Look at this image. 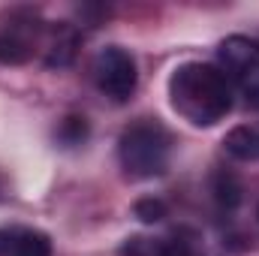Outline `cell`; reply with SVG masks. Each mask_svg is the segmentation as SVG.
I'll use <instances>...</instances> for the list:
<instances>
[{"mask_svg":"<svg viewBox=\"0 0 259 256\" xmlns=\"http://www.w3.org/2000/svg\"><path fill=\"white\" fill-rule=\"evenodd\" d=\"M169 103L190 127H214L232 112L235 91L220 66L184 61L169 75Z\"/></svg>","mask_w":259,"mask_h":256,"instance_id":"1","label":"cell"},{"mask_svg":"<svg viewBox=\"0 0 259 256\" xmlns=\"http://www.w3.org/2000/svg\"><path fill=\"white\" fill-rule=\"evenodd\" d=\"M121 256H205L199 235L190 229H175L172 235H133L124 241Z\"/></svg>","mask_w":259,"mask_h":256,"instance_id":"6","label":"cell"},{"mask_svg":"<svg viewBox=\"0 0 259 256\" xmlns=\"http://www.w3.org/2000/svg\"><path fill=\"white\" fill-rule=\"evenodd\" d=\"M0 256H52V238L33 226H0Z\"/></svg>","mask_w":259,"mask_h":256,"instance_id":"7","label":"cell"},{"mask_svg":"<svg viewBox=\"0 0 259 256\" xmlns=\"http://www.w3.org/2000/svg\"><path fill=\"white\" fill-rule=\"evenodd\" d=\"M49 36V24L36 12H18L0 27V64L21 66L27 64Z\"/></svg>","mask_w":259,"mask_h":256,"instance_id":"5","label":"cell"},{"mask_svg":"<svg viewBox=\"0 0 259 256\" xmlns=\"http://www.w3.org/2000/svg\"><path fill=\"white\" fill-rule=\"evenodd\" d=\"M46 66H66L75 58V46H78V30L72 24H52L49 42H46Z\"/></svg>","mask_w":259,"mask_h":256,"instance_id":"9","label":"cell"},{"mask_svg":"<svg viewBox=\"0 0 259 256\" xmlns=\"http://www.w3.org/2000/svg\"><path fill=\"white\" fill-rule=\"evenodd\" d=\"M58 142L64 145V148H75V145H81L84 139H88V118H81V115H69L61 121V127H58Z\"/></svg>","mask_w":259,"mask_h":256,"instance_id":"11","label":"cell"},{"mask_svg":"<svg viewBox=\"0 0 259 256\" xmlns=\"http://www.w3.org/2000/svg\"><path fill=\"white\" fill-rule=\"evenodd\" d=\"M223 151L232 160L256 163L259 160V124H238L223 136Z\"/></svg>","mask_w":259,"mask_h":256,"instance_id":"8","label":"cell"},{"mask_svg":"<svg viewBox=\"0 0 259 256\" xmlns=\"http://www.w3.org/2000/svg\"><path fill=\"white\" fill-rule=\"evenodd\" d=\"M133 211H136V217H139L142 223H160V220L166 217V202L148 196V199H139Z\"/></svg>","mask_w":259,"mask_h":256,"instance_id":"12","label":"cell"},{"mask_svg":"<svg viewBox=\"0 0 259 256\" xmlns=\"http://www.w3.org/2000/svg\"><path fill=\"white\" fill-rule=\"evenodd\" d=\"M172 133L157 118H139L118 139V163L130 181H154L166 175L172 160Z\"/></svg>","mask_w":259,"mask_h":256,"instance_id":"2","label":"cell"},{"mask_svg":"<svg viewBox=\"0 0 259 256\" xmlns=\"http://www.w3.org/2000/svg\"><path fill=\"white\" fill-rule=\"evenodd\" d=\"M217 58L232 91L241 94L253 109H259V39L241 33L226 36L217 49Z\"/></svg>","mask_w":259,"mask_h":256,"instance_id":"3","label":"cell"},{"mask_svg":"<svg viewBox=\"0 0 259 256\" xmlns=\"http://www.w3.org/2000/svg\"><path fill=\"white\" fill-rule=\"evenodd\" d=\"M214 199H217L220 208L235 211L241 205V181L232 172H217V178H214Z\"/></svg>","mask_w":259,"mask_h":256,"instance_id":"10","label":"cell"},{"mask_svg":"<svg viewBox=\"0 0 259 256\" xmlns=\"http://www.w3.org/2000/svg\"><path fill=\"white\" fill-rule=\"evenodd\" d=\"M91 75L97 91L112 103H127L139 88V66L124 46H103L91 61Z\"/></svg>","mask_w":259,"mask_h":256,"instance_id":"4","label":"cell"}]
</instances>
